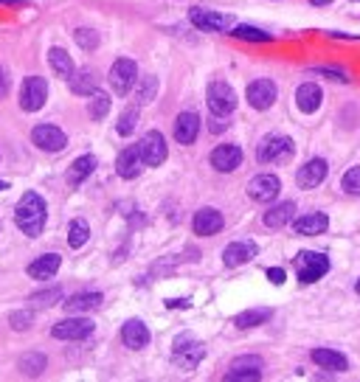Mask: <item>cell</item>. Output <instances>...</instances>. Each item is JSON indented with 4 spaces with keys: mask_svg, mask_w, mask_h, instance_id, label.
Instances as JSON below:
<instances>
[{
    "mask_svg": "<svg viewBox=\"0 0 360 382\" xmlns=\"http://www.w3.org/2000/svg\"><path fill=\"white\" fill-rule=\"evenodd\" d=\"M135 124H138V110H135V107H130L127 113H121V118H118L116 129H118V135H132V132H135Z\"/></svg>",
    "mask_w": 360,
    "mask_h": 382,
    "instance_id": "36",
    "label": "cell"
},
{
    "mask_svg": "<svg viewBox=\"0 0 360 382\" xmlns=\"http://www.w3.org/2000/svg\"><path fill=\"white\" fill-rule=\"evenodd\" d=\"M312 6H326V3H332V0H310Z\"/></svg>",
    "mask_w": 360,
    "mask_h": 382,
    "instance_id": "46",
    "label": "cell"
},
{
    "mask_svg": "<svg viewBox=\"0 0 360 382\" xmlns=\"http://www.w3.org/2000/svg\"><path fill=\"white\" fill-rule=\"evenodd\" d=\"M343 191L346 194H360V166H352L346 174H343Z\"/></svg>",
    "mask_w": 360,
    "mask_h": 382,
    "instance_id": "38",
    "label": "cell"
},
{
    "mask_svg": "<svg viewBox=\"0 0 360 382\" xmlns=\"http://www.w3.org/2000/svg\"><path fill=\"white\" fill-rule=\"evenodd\" d=\"M189 20L198 29H203V31H228V29H234V17L231 15L212 12V9H203V6H195L189 12Z\"/></svg>",
    "mask_w": 360,
    "mask_h": 382,
    "instance_id": "8",
    "label": "cell"
},
{
    "mask_svg": "<svg viewBox=\"0 0 360 382\" xmlns=\"http://www.w3.org/2000/svg\"><path fill=\"white\" fill-rule=\"evenodd\" d=\"M326 180V160L324 157H312V160H307L298 171H296V183L301 185V188H315V185H321Z\"/></svg>",
    "mask_w": 360,
    "mask_h": 382,
    "instance_id": "14",
    "label": "cell"
},
{
    "mask_svg": "<svg viewBox=\"0 0 360 382\" xmlns=\"http://www.w3.org/2000/svg\"><path fill=\"white\" fill-rule=\"evenodd\" d=\"M256 253H259V248L254 242H231L223 250V262H226V267H240V264L251 262Z\"/></svg>",
    "mask_w": 360,
    "mask_h": 382,
    "instance_id": "19",
    "label": "cell"
},
{
    "mask_svg": "<svg viewBox=\"0 0 360 382\" xmlns=\"http://www.w3.org/2000/svg\"><path fill=\"white\" fill-rule=\"evenodd\" d=\"M6 90H9V79H6V71L0 68V99L6 96Z\"/></svg>",
    "mask_w": 360,
    "mask_h": 382,
    "instance_id": "44",
    "label": "cell"
},
{
    "mask_svg": "<svg viewBox=\"0 0 360 382\" xmlns=\"http://www.w3.org/2000/svg\"><path fill=\"white\" fill-rule=\"evenodd\" d=\"M121 340L127 348H144L149 343V329L141 320H127L121 329Z\"/></svg>",
    "mask_w": 360,
    "mask_h": 382,
    "instance_id": "24",
    "label": "cell"
},
{
    "mask_svg": "<svg viewBox=\"0 0 360 382\" xmlns=\"http://www.w3.org/2000/svg\"><path fill=\"white\" fill-rule=\"evenodd\" d=\"M293 214H296V203L293 200H287V203H279V206H270L268 208V214L262 217V222L268 225V228H282V225H287L290 220H293Z\"/></svg>",
    "mask_w": 360,
    "mask_h": 382,
    "instance_id": "25",
    "label": "cell"
},
{
    "mask_svg": "<svg viewBox=\"0 0 360 382\" xmlns=\"http://www.w3.org/2000/svg\"><path fill=\"white\" fill-rule=\"evenodd\" d=\"M62 298V290L60 287H54V290H46V292H34L29 301L32 304H37V306H51V304H57Z\"/></svg>",
    "mask_w": 360,
    "mask_h": 382,
    "instance_id": "39",
    "label": "cell"
},
{
    "mask_svg": "<svg viewBox=\"0 0 360 382\" xmlns=\"http://www.w3.org/2000/svg\"><path fill=\"white\" fill-rule=\"evenodd\" d=\"M268 318H270V309H268V306H259V309H248V312L237 315L234 323H237L240 329H254V326H262Z\"/></svg>",
    "mask_w": 360,
    "mask_h": 382,
    "instance_id": "31",
    "label": "cell"
},
{
    "mask_svg": "<svg viewBox=\"0 0 360 382\" xmlns=\"http://www.w3.org/2000/svg\"><path fill=\"white\" fill-rule=\"evenodd\" d=\"M206 96H209V110L214 115H220V118H226V115H231L237 110V93L226 82H212Z\"/></svg>",
    "mask_w": 360,
    "mask_h": 382,
    "instance_id": "5",
    "label": "cell"
},
{
    "mask_svg": "<svg viewBox=\"0 0 360 382\" xmlns=\"http://www.w3.org/2000/svg\"><path fill=\"white\" fill-rule=\"evenodd\" d=\"M51 334L57 340H85L88 334H93V320H88V318H65V320H60L51 329Z\"/></svg>",
    "mask_w": 360,
    "mask_h": 382,
    "instance_id": "11",
    "label": "cell"
},
{
    "mask_svg": "<svg viewBox=\"0 0 360 382\" xmlns=\"http://www.w3.org/2000/svg\"><path fill=\"white\" fill-rule=\"evenodd\" d=\"M268 278H270V281L279 287V284H284V278H287V276H284V270H282V267H270V270H268Z\"/></svg>",
    "mask_w": 360,
    "mask_h": 382,
    "instance_id": "42",
    "label": "cell"
},
{
    "mask_svg": "<svg viewBox=\"0 0 360 382\" xmlns=\"http://www.w3.org/2000/svg\"><path fill=\"white\" fill-rule=\"evenodd\" d=\"M223 225H226V220H223V214L217 208H200L195 214V222H192L198 236H212V234L223 231Z\"/></svg>",
    "mask_w": 360,
    "mask_h": 382,
    "instance_id": "17",
    "label": "cell"
},
{
    "mask_svg": "<svg viewBox=\"0 0 360 382\" xmlns=\"http://www.w3.org/2000/svg\"><path fill=\"white\" fill-rule=\"evenodd\" d=\"M223 127H228V124H223L220 115H214V121H212V132H223Z\"/></svg>",
    "mask_w": 360,
    "mask_h": 382,
    "instance_id": "45",
    "label": "cell"
},
{
    "mask_svg": "<svg viewBox=\"0 0 360 382\" xmlns=\"http://www.w3.org/2000/svg\"><path fill=\"white\" fill-rule=\"evenodd\" d=\"M155 90H158V79H152V76H146V79L141 82V93H138V104H149V101H152V96H155Z\"/></svg>",
    "mask_w": 360,
    "mask_h": 382,
    "instance_id": "40",
    "label": "cell"
},
{
    "mask_svg": "<svg viewBox=\"0 0 360 382\" xmlns=\"http://www.w3.org/2000/svg\"><path fill=\"white\" fill-rule=\"evenodd\" d=\"M93 169H96V157H93V155H82V157H76V160L71 163V169H68V185H79V183H85V180L93 174Z\"/></svg>",
    "mask_w": 360,
    "mask_h": 382,
    "instance_id": "26",
    "label": "cell"
},
{
    "mask_svg": "<svg viewBox=\"0 0 360 382\" xmlns=\"http://www.w3.org/2000/svg\"><path fill=\"white\" fill-rule=\"evenodd\" d=\"M138 146H141V155H144V163H146V166H160V163L166 160V138H163L158 129L146 132Z\"/></svg>",
    "mask_w": 360,
    "mask_h": 382,
    "instance_id": "12",
    "label": "cell"
},
{
    "mask_svg": "<svg viewBox=\"0 0 360 382\" xmlns=\"http://www.w3.org/2000/svg\"><path fill=\"white\" fill-rule=\"evenodd\" d=\"M203 354H206V348L200 343H195L192 337H180L177 346H174L172 360H174V365H180V371H195L200 365Z\"/></svg>",
    "mask_w": 360,
    "mask_h": 382,
    "instance_id": "7",
    "label": "cell"
},
{
    "mask_svg": "<svg viewBox=\"0 0 360 382\" xmlns=\"http://www.w3.org/2000/svg\"><path fill=\"white\" fill-rule=\"evenodd\" d=\"M276 101V85L270 79H256L248 85V104L254 110H268Z\"/></svg>",
    "mask_w": 360,
    "mask_h": 382,
    "instance_id": "13",
    "label": "cell"
},
{
    "mask_svg": "<svg viewBox=\"0 0 360 382\" xmlns=\"http://www.w3.org/2000/svg\"><path fill=\"white\" fill-rule=\"evenodd\" d=\"M231 368H256V371H262V360L259 357H240V360H234Z\"/></svg>",
    "mask_w": 360,
    "mask_h": 382,
    "instance_id": "41",
    "label": "cell"
},
{
    "mask_svg": "<svg viewBox=\"0 0 360 382\" xmlns=\"http://www.w3.org/2000/svg\"><path fill=\"white\" fill-rule=\"evenodd\" d=\"M198 132H200V118L195 113H180L177 115V121H174V138H177V143H184V146L195 143Z\"/></svg>",
    "mask_w": 360,
    "mask_h": 382,
    "instance_id": "18",
    "label": "cell"
},
{
    "mask_svg": "<svg viewBox=\"0 0 360 382\" xmlns=\"http://www.w3.org/2000/svg\"><path fill=\"white\" fill-rule=\"evenodd\" d=\"M32 141H34L43 152H62V149L68 146V135H65L60 127H54V124H37V127L32 129Z\"/></svg>",
    "mask_w": 360,
    "mask_h": 382,
    "instance_id": "9",
    "label": "cell"
},
{
    "mask_svg": "<svg viewBox=\"0 0 360 382\" xmlns=\"http://www.w3.org/2000/svg\"><path fill=\"white\" fill-rule=\"evenodd\" d=\"M9 323H12V329L26 332V329H32V326H34V315H32L29 309H18V312H12V315H9Z\"/></svg>",
    "mask_w": 360,
    "mask_h": 382,
    "instance_id": "37",
    "label": "cell"
},
{
    "mask_svg": "<svg viewBox=\"0 0 360 382\" xmlns=\"http://www.w3.org/2000/svg\"><path fill=\"white\" fill-rule=\"evenodd\" d=\"M166 306H169V309H177V306H180V309H186V306H189V298H180V301L172 298V301H166Z\"/></svg>",
    "mask_w": 360,
    "mask_h": 382,
    "instance_id": "43",
    "label": "cell"
},
{
    "mask_svg": "<svg viewBox=\"0 0 360 382\" xmlns=\"http://www.w3.org/2000/svg\"><path fill=\"white\" fill-rule=\"evenodd\" d=\"M290 155H293V141L287 135H268V138H262V143L256 149L259 163H282Z\"/></svg>",
    "mask_w": 360,
    "mask_h": 382,
    "instance_id": "3",
    "label": "cell"
},
{
    "mask_svg": "<svg viewBox=\"0 0 360 382\" xmlns=\"http://www.w3.org/2000/svg\"><path fill=\"white\" fill-rule=\"evenodd\" d=\"M282 191V183L276 174H256L251 183H248V197L254 203H273Z\"/></svg>",
    "mask_w": 360,
    "mask_h": 382,
    "instance_id": "10",
    "label": "cell"
},
{
    "mask_svg": "<svg viewBox=\"0 0 360 382\" xmlns=\"http://www.w3.org/2000/svg\"><path fill=\"white\" fill-rule=\"evenodd\" d=\"M141 166H144V155H141V146H127L118 160H116V169H118V177L124 180H135L141 174Z\"/></svg>",
    "mask_w": 360,
    "mask_h": 382,
    "instance_id": "15",
    "label": "cell"
},
{
    "mask_svg": "<svg viewBox=\"0 0 360 382\" xmlns=\"http://www.w3.org/2000/svg\"><path fill=\"white\" fill-rule=\"evenodd\" d=\"M329 228V220H326V214H304V217H298L296 222H293V231L298 234V236H318V234H324Z\"/></svg>",
    "mask_w": 360,
    "mask_h": 382,
    "instance_id": "22",
    "label": "cell"
},
{
    "mask_svg": "<svg viewBox=\"0 0 360 382\" xmlns=\"http://www.w3.org/2000/svg\"><path fill=\"white\" fill-rule=\"evenodd\" d=\"M231 37H237V40H248V43H270V40H273L268 31H262V29H256V26H234Z\"/></svg>",
    "mask_w": 360,
    "mask_h": 382,
    "instance_id": "33",
    "label": "cell"
},
{
    "mask_svg": "<svg viewBox=\"0 0 360 382\" xmlns=\"http://www.w3.org/2000/svg\"><path fill=\"white\" fill-rule=\"evenodd\" d=\"M312 360H315V365L329 368V371H346L349 368L346 357L335 348H312Z\"/></svg>",
    "mask_w": 360,
    "mask_h": 382,
    "instance_id": "27",
    "label": "cell"
},
{
    "mask_svg": "<svg viewBox=\"0 0 360 382\" xmlns=\"http://www.w3.org/2000/svg\"><path fill=\"white\" fill-rule=\"evenodd\" d=\"M68 82H71V90H74L76 96H90V93L99 90V82H96V73H93V71H82V73L71 76Z\"/></svg>",
    "mask_w": 360,
    "mask_h": 382,
    "instance_id": "30",
    "label": "cell"
},
{
    "mask_svg": "<svg viewBox=\"0 0 360 382\" xmlns=\"http://www.w3.org/2000/svg\"><path fill=\"white\" fill-rule=\"evenodd\" d=\"M74 40H76V45L85 48V51H93V48L99 45V34H96L93 29H76V31H74Z\"/></svg>",
    "mask_w": 360,
    "mask_h": 382,
    "instance_id": "35",
    "label": "cell"
},
{
    "mask_svg": "<svg viewBox=\"0 0 360 382\" xmlns=\"http://www.w3.org/2000/svg\"><path fill=\"white\" fill-rule=\"evenodd\" d=\"M102 292H79V295H71L62 306H65V312L68 315H85V312H93V309H99L102 306Z\"/></svg>",
    "mask_w": 360,
    "mask_h": 382,
    "instance_id": "21",
    "label": "cell"
},
{
    "mask_svg": "<svg viewBox=\"0 0 360 382\" xmlns=\"http://www.w3.org/2000/svg\"><path fill=\"white\" fill-rule=\"evenodd\" d=\"M329 270V259L324 253H312V250H301L296 256V276L301 284H312L321 276H326Z\"/></svg>",
    "mask_w": 360,
    "mask_h": 382,
    "instance_id": "2",
    "label": "cell"
},
{
    "mask_svg": "<svg viewBox=\"0 0 360 382\" xmlns=\"http://www.w3.org/2000/svg\"><path fill=\"white\" fill-rule=\"evenodd\" d=\"M240 163H242V149L237 143H226L212 152V166L217 171H234V169H240Z\"/></svg>",
    "mask_w": 360,
    "mask_h": 382,
    "instance_id": "16",
    "label": "cell"
},
{
    "mask_svg": "<svg viewBox=\"0 0 360 382\" xmlns=\"http://www.w3.org/2000/svg\"><path fill=\"white\" fill-rule=\"evenodd\" d=\"M88 113H90V118L93 121H102L107 113H110V96L107 93H102V90H96V93H90V104H88Z\"/></svg>",
    "mask_w": 360,
    "mask_h": 382,
    "instance_id": "32",
    "label": "cell"
},
{
    "mask_svg": "<svg viewBox=\"0 0 360 382\" xmlns=\"http://www.w3.org/2000/svg\"><path fill=\"white\" fill-rule=\"evenodd\" d=\"M46 99H48V82H46L43 76H29V79H23V87H20V107H23L26 113L43 110Z\"/></svg>",
    "mask_w": 360,
    "mask_h": 382,
    "instance_id": "4",
    "label": "cell"
},
{
    "mask_svg": "<svg viewBox=\"0 0 360 382\" xmlns=\"http://www.w3.org/2000/svg\"><path fill=\"white\" fill-rule=\"evenodd\" d=\"M357 295H360V281H357Z\"/></svg>",
    "mask_w": 360,
    "mask_h": 382,
    "instance_id": "48",
    "label": "cell"
},
{
    "mask_svg": "<svg viewBox=\"0 0 360 382\" xmlns=\"http://www.w3.org/2000/svg\"><path fill=\"white\" fill-rule=\"evenodd\" d=\"M48 62H51V68H54V73H57L60 79H71V76H74V59L68 57V51L51 48V51H48Z\"/></svg>",
    "mask_w": 360,
    "mask_h": 382,
    "instance_id": "28",
    "label": "cell"
},
{
    "mask_svg": "<svg viewBox=\"0 0 360 382\" xmlns=\"http://www.w3.org/2000/svg\"><path fill=\"white\" fill-rule=\"evenodd\" d=\"M0 3H9V0H0Z\"/></svg>",
    "mask_w": 360,
    "mask_h": 382,
    "instance_id": "49",
    "label": "cell"
},
{
    "mask_svg": "<svg viewBox=\"0 0 360 382\" xmlns=\"http://www.w3.org/2000/svg\"><path fill=\"white\" fill-rule=\"evenodd\" d=\"M135 82H138V68H135V62L127 59V57L116 59L113 68H110V87H113L118 96H127V93L135 87Z\"/></svg>",
    "mask_w": 360,
    "mask_h": 382,
    "instance_id": "6",
    "label": "cell"
},
{
    "mask_svg": "<svg viewBox=\"0 0 360 382\" xmlns=\"http://www.w3.org/2000/svg\"><path fill=\"white\" fill-rule=\"evenodd\" d=\"M46 365H48V360H46V354H40V351H29V354H23L20 362H18V368H20L23 376H40V374L46 371Z\"/></svg>",
    "mask_w": 360,
    "mask_h": 382,
    "instance_id": "29",
    "label": "cell"
},
{
    "mask_svg": "<svg viewBox=\"0 0 360 382\" xmlns=\"http://www.w3.org/2000/svg\"><path fill=\"white\" fill-rule=\"evenodd\" d=\"M88 239H90L88 222H85V220H74L71 228H68V245H71V248H82Z\"/></svg>",
    "mask_w": 360,
    "mask_h": 382,
    "instance_id": "34",
    "label": "cell"
},
{
    "mask_svg": "<svg viewBox=\"0 0 360 382\" xmlns=\"http://www.w3.org/2000/svg\"><path fill=\"white\" fill-rule=\"evenodd\" d=\"M60 264H62V256H60V253H46V256L34 259V262L29 264V270H26V273H29L32 278H37V281H46V278L57 276Z\"/></svg>",
    "mask_w": 360,
    "mask_h": 382,
    "instance_id": "20",
    "label": "cell"
},
{
    "mask_svg": "<svg viewBox=\"0 0 360 382\" xmlns=\"http://www.w3.org/2000/svg\"><path fill=\"white\" fill-rule=\"evenodd\" d=\"M6 188H9V183H6V180H0V191H6Z\"/></svg>",
    "mask_w": 360,
    "mask_h": 382,
    "instance_id": "47",
    "label": "cell"
},
{
    "mask_svg": "<svg viewBox=\"0 0 360 382\" xmlns=\"http://www.w3.org/2000/svg\"><path fill=\"white\" fill-rule=\"evenodd\" d=\"M321 99H324V93H321V87H318L315 82H304V85L296 90V101H298V110H301V113H315V110L321 107Z\"/></svg>",
    "mask_w": 360,
    "mask_h": 382,
    "instance_id": "23",
    "label": "cell"
},
{
    "mask_svg": "<svg viewBox=\"0 0 360 382\" xmlns=\"http://www.w3.org/2000/svg\"><path fill=\"white\" fill-rule=\"evenodd\" d=\"M46 217H48V208H46V200L37 194V191H26L20 197L18 208H15V222L18 228L26 234V236H40L43 228H46Z\"/></svg>",
    "mask_w": 360,
    "mask_h": 382,
    "instance_id": "1",
    "label": "cell"
}]
</instances>
